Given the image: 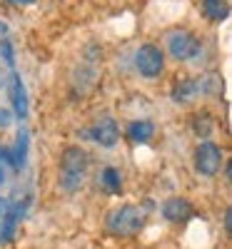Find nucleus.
Wrapping results in <instances>:
<instances>
[{
    "label": "nucleus",
    "mask_w": 232,
    "mask_h": 249,
    "mask_svg": "<svg viewBox=\"0 0 232 249\" xmlns=\"http://www.w3.org/2000/svg\"><path fill=\"white\" fill-rule=\"evenodd\" d=\"M88 167H90V157L82 147H70L62 150L60 155V175H58V184L65 195H75L88 177Z\"/></svg>",
    "instance_id": "1"
},
{
    "label": "nucleus",
    "mask_w": 232,
    "mask_h": 249,
    "mask_svg": "<svg viewBox=\"0 0 232 249\" xmlns=\"http://www.w3.org/2000/svg\"><path fill=\"white\" fill-rule=\"evenodd\" d=\"M147 222V214L142 207L137 204H120L115 210L108 212L105 217V230L113 237H120V239H128V237H135L142 232V227Z\"/></svg>",
    "instance_id": "2"
},
{
    "label": "nucleus",
    "mask_w": 232,
    "mask_h": 249,
    "mask_svg": "<svg viewBox=\"0 0 232 249\" xmlns=\"http://www.w3.org/2000/svg\"><path fill=\"white\" fill-rule=\"evenodd\" d=\"M202 50V43L200 37L193 35L190 30H173L170 35H167V53H170V57L180 60V62H187L197 57Z\"/></svg>",
    "instance_id": "3"
},
{
    "label": "nucleus",
    "mask_w": 232,
    "mask_h": 249,
    "mask_svg": "<svg viewBox=\"0 0 232 249\" xmlns=\"http://www.w3.org/2000/svg\"><path fill=\"white\" fill-rule=\"evenodd\" d=\"M135 68H137V72H140L142 77H147V80L160 77L162 70H165V53H162L157 45H153V43L140 45V50L135 53Z\"/></svg>",
    "instance_id": "4"
},
{
    "label": "nucleus",
    "mask_w": 232,
    "mask_h": 249,
    "mask_svg": "<svg viewBox=\"0 0 232 249\" xmlns=\"http://www.w3.org/2000/svg\"><path fill=\"white\" fill-rule=\"evenodd\" d=\"M222 162H225V155H222L220 144L202 142V144H197V147H195V170L202 177H217Z\"/></svg>",
    "instance_id": "5"
},
{
    "label": "nucleus",
    "mask_w": 232,
    "mask_h": 249,
    "mask_svg": "<svg viewBox=\"0 0 232 249\" xmlns=\"http://www.w3.org/2000/svg\"><path fill=\"white\" fill-rule=\"evenodd\" d=\"M95 144H100V147H115L117 144V137H120V130H117V124L110 115H102L100 120L93 122V127L85 132Z\"/></svg>",
    "instance_id": "6"
},
{
    "label": "nucleus",
    "mask_w": 232,
    "mask_h": 249,
    "mask_svg": "<svg viewBox=\"0 0 232 249\" xmlns=\"http://www.w3.org/2000/svg\"><path fill=\"white\" fill-rule=\"evenodd\" d=\"M193 214H195V210H193V204H190L185 197H170L162 204V217L167 222H173V224L187 222Z\"/></svg>",
    "instance_id": "7"
},
{
    "label": "nucleus",
    "mask_w": 232,
    "mask_h": 249,
    "mask_svg": "<svg viewBox=\"0 0 232 249\" xmlns=\"http://www.w3.org/2000/svg\"><path fill=\"white\" fill-rule=\"evenodd\" d=\"M202 95V85H200V77L197 80H180L177 85L173 88V100L177 105H190Z\"/></svg>",
    "instance_id": "8"
},
{
    "label": "nucleus",
    "mask_w": 232,
    "mask_h": 249,
    "mask_svg": "<svg viewBox=\"0 0 232 249\" xmlns=\"http://www.w3.org/2000/svg\"><path fill=\"white\" fill-rule=\"evenodd\" d=\"M10 97H13L15 115H18L20 120H25V117H28V97H25L23 80H20L18 72H10Z\"/></svg>",
    "instance_id": "9"
},
{
    "label": "nucleus",
    "mask_w": 232,
    "mask_h": 249,
    "mask_svg": "<svg viewBox=\"0 0 232 249\" xmlns=\"http://www.w3.org/2000/svg\"><path fill=\"white\" fill-rule=\"evenodd\" d=\"M125 135H128L133 142L137 144H145V142H150L153 135H155V124L150 120H133L128 124V130H125Z\"/></svg>",
    "instance_id": "10"
},
{
    "label": "nucleus",
    "mask_w": 232,
    "mask_h": 249,
    "mask_svg": "<svg viewBox=\"0 0 232 249\" xmlns=\"http://www.w3.org/2000/svg\"><path fill=\"white\" fill-rule=\"evenodd\" d=\"M100 184H102V190L108 192V195H120V190H122L120 170H115V167H105V170L100 172Z\"/></svg>",
    "instance_id": "11"
},
{
    "label": "nucleus",
    "mask_w": 232,
    "mask_h": 249,
    "mask_svg": "<svg viewBox=\"0 0 232 249\" xmlns=\"http://www.w3.org/2000/svg\"><path fill=\"white\" fill-rule=\"evenodd\" d=\"M202 10L210 20H225L230 15V5H227V0H202Z\"/></svg>",
    "instance_id": "12"
},
{
    "label": "nucleus",
    "mask_w": 232,
    "mask_h": 249,
    "mask_svg": "<svg viewBox=\"0 0 232 249\" xmlns=\"http://www.w3.org/2000/svg\"><path fill=\"white\" fill-rule=\"evenodd\" d=\"M213 127H215V122H213V117H210V112H200V115H195V120H193V130H195L197 137H210V135H213Z\"/></svg>",
    "instance_id": "13"
},
{
    "label": "nucleus",
    "mask_w": 232,
    "mask_h": 249,
    "mask_svg": "<svg viewBox=\"0 0 232 249\" xmlns=\"http://www.w3.org/2000/svg\"><path fill=\"white\" fill-rule=\"evenodd\" d=\"M25 152H28V132L23 130L18 137V144H15V150L10 155V162H13V167H23L25 164Z\"/></svg>",
    "instance_id": "14"
},
{
    "label": "nucleus",
    "mask_w": 232,
    "mask_h": 249,
    "mask_svg": "<svg viewBox=\"0 0 232 249\" xmlns=\"http://www.w3.org/2000/svg\"><path fill=\"white\" fill-rule=\"evenodd\" d=\"M8 162H10V152L0 147V184L5 182V167H8ZM13 164V162H10Z\"/></svg>",
    "instance_id": "15"
},
{
    "label": "nucleus",
    "mask_w": 232,
    "mask_h": 249,
    "mask_svg": "<svg viewBox=\"0 0 232 249\" xmlns=\"http://www.w3.org/2000/svg\"><path fill=\"white\" fill-rule=\"evenodd\" d=\"M0 50H3L5 62L13 68V65H15V57H13V45H10V40H3V43H0Z\"/></svg>",
    "instance_id": "16"
},
{
    "label": "nucleus",
    "mask_w": 232,
    "mask_h": 249,
    "mask_svg": "<svg viewBox=\"0 0 232 249\" xmlns=\"http://www.w3.org/2000/svg\"><path fill=\"white\" fill-rule=\"evenodd\" d=\"M5 212H8V202L0 199V234H3V222H5Z\"/></svg>",
    "instance_id": "17"
},
{
    "label": "nucleus",
    "mask_w": 232,
    "mask_h": 249,
    "mask_svg": "<svg viewBox=\"0 0 232 249\" xmlns=\"http://www.w3.org/2000/svg\"><path fill=\"white\" fill-rule=\"evenodd\" d=\"M8 124H10V115H8V110L0 107V127H8Z\"/></svg>",
    "instance_id": "18"
},
{
    "label": "nucleus",
    "mask_w": 232,
    "mask_h": 249,
    "mask_svg": "<svg viewBox=\"0 0 232 249\" xmlns=\"http://www.w3.org/2000/svg\"><path fill=\"white\" fill-rule=\"evenodd\" d=\"M230 224H232V212L225 210V232H227V234L232 232V227H230Z\"/></svg>",
    "instance_id": "19"
},
{
    "label": "nucleus",
    "mask_w": 232,
    "mask_h": 249,
    "mask_svg": "<svg viewBox=\"0 0 232 249\" xmlns=\"http://www.w3.org/2000/svg\"><path fill=\"white\" fill-rule=\"evenodd\" d=\"M5 3H10V5H30L33 0H5Z\"/></svg>",
    "instance_id": "20"
},
{
    "label": "nucleus",
    "mask_w": 232,
    "mask_h": 249,
    "mask_svg": "<svg viewBox=\"0 0 232 249\" xmlns=\"http://www.w3.org/2000/svg\"><path fill=\"white\" fill-rule=\"evenodd\" d=\"M3 85H5V77H3V72H0V90H3Z\"/></svg>",
    "instance_id": "21"
}]
</instances>
